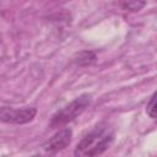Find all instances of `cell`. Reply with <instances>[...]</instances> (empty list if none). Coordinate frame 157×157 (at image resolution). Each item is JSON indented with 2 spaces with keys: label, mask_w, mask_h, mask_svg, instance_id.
<instances>
[{
  "label": "cell",
  "mask_w": 157,
  "mask_h": 157,
  "mask_svg": "<svg viewBox=\"0 0 157 157\" xmlns=\"http://www.w3.org/2000/svg\"><path fill=\"white\" fill-rule=\"evenodd\" d=\"M114 130L104 123L94 126L76 145L75 157H98L105 152L114 142Z\"/></svg>",
  "instance_id": "6da1fadb"
},
{
  "label": "cell",
  "mask_w": 157,
  "mask_h": 157,
  "mask_svg": "<svg viewBox=\"0 0 157 157\" xmlns=\"http://www.w3.org/2000/svg\"><path fill=\"white\" fill-rule=\"evenodd\" d=\"M37 109L34 107L23 108H2L0 109V121L7 124H27L34 119Z\"/></svg>",
  "instance_id": "3957f363"
},
{
  "label": "cell",
  "mask_w": 157,
  "mask_h": 157,
  "mask_svg": "<svg viewBox=\"0 0 157 157\" xmlns=\"http://www.w3.org/2000/svg\"><path fill=\"white\" fill-rule=\"evenodd\" d=\"M94 60H96V54L93 52L85 50L77 55V58L75 59V63L80 66H87V65H91Z\"/></svg>",
  "instance_id": "5b68a950"
},
{
  "label": "cell",
  "mask_w": 157,
  "mask_h": 157,
  "mask_svg": "<svg viewBox=\"0 0 157 157\" xmlns=\"http://www.w3.org/2000/svg\"><path fill=\"white\" fill-rule=\"evenodd\" d=\"M91 102H92V96L90 93L80 94L72 102H70L69 104H66L65 107H63L61 109L56 110L53 114V117L49 121V126L50 128H60V126L66 125L67 123L72 121L78 115H81L85 112V109L91 104Z\"/></svg>",
  "instance_id": "7a4b0ae2"
},
{
  "label": "cell",
  "mask_w": 157,
  "mask_h": 157,
  "mask_svg": "<svg viewBox=\"0 0 157 157\" xmlns=\"http://www.w3.org/2000/svg\"><path fill=\"white\" fill-rule=\"evenodd\" d=\"M146 113L150 118H152V119L156 118V92L152 93V96L150 97V101L147 102Z\"/></svg>",
  "instance_id": "52a82bcc"
},
{
  "label": "cell",
  "mask_w": 157,
  "mask_h": 157,
  "mask_svg": "<svg viewBox=\"0 0 157 157\" xmlns=\"http://www.w3.org/2000/svg\"><path fill=\"white\" fill-rule=\"evenodd\" d=\"M145 5H146L145 1H125V2H121L123 9L129 10V11H140Z\"/></svg>",
  "instance_id": "8992f818"
},
{
  "label": "cell",
  "mask_w": 157,
  "mask_h": 157,
  "mask_svg": "<svg viewBox=\"0 0 157 157\" xmlns=\"http://www.w3.org/2000/svg\"><path fill=\"white\" fill-rule=\"evenodd\" d=\"M72 139V131L69 128H64L59 130L53 137H50L44 144V151L48 153H56L64 148H66Z\"/></svg>",
  "instance_id": "277c9868"
}]
</instances>
